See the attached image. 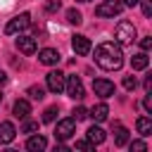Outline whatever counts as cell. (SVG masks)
<instances>
[{
	"mask_svg": "<svg viewBox=\"0 0 152 152\" xmlns=\"http://www.w3.org/2000/svg\"><path fill=\"white\" fill-rule=\"evenodd\" d=\"M66 21H69V24H74V26H78V24L83 21V17H81V12H78V10H74V7H71V10H66Z\"/></svg>",
	"mask_w": 152,
	"mask_h": 152,
	"instance_id": "obj_20",
	"label": "cell"
},
{
	"mask_svg": "<svg viewBox=\"0 0 152 152\" xmlns=\"http://www.w3.org/2000/svg\"><path fill=\"white\" fill-rule=\"evenodd\" d=\"M28 24H31V14H28V12H21V14H17L12 21H7L5 33H10V36H12V33H19V31H21V28H26Z\"/></svg>",
	"mask_w": 152,
	"mask_h": 152,
	"instance_id": "obj_6",
	"label": "cell"
},
{
	"mask_svg": "<svg viewBox=\"0 0 152 152\" xmlns=\"http://www.w3.org/2000/svg\"><path fill=\"white\" fill-rule=\"evenodd\" d=\"M14 135H17L14 124H12V121H2V124H0V142H2V145H7V142H12V140H14Z\"/></svg>",
	"mask_w": 152,
	"mask_h": 152,
	"instance_id": "obj_12",
	"label": "cell"
},
{
	"mask_svg": "<svg viewBox=\"0 0 152 152\" xmlns=\"http://www.w3.org/2000/svg\"><path fill=\"white\" fill-rule=\"evenodd\" d=\"M140 7H142V14L145 17H152V0H138Z\"/></svg>",
	"mask_w": 152,
	"mask_h": 152,
	"instance_id": "obj_25",
	"label": "cell"
},
{
	"mask_svg": "<svg viewBox=\"0 0 152 152\" xmlns=\"http://www.w3.org/2000/svg\"><path fill=\"white\" fill-rule=\"evenodd\" d=\"M76 150H93V142L90 140H78L76 142Z\"/></svg>",
	"mask_w": 152,
	"mask_h": 152,
	"instance_id": "obj_30",
	"label": "cell"
},
{
	"mask_svg": "<svg viewBox=\"0 0 152 152\" xmlns=\"http://www.w3.org/2000/svg\"><path fill=\"white\" fill-rule=\"evenodd\" d=\"M45 147H48V140H45L43 135L31 133V138L26 140V150H31V152H40V150H45Z\"/></svg>",
	"mask_w": 152,
	"mask_h": 152,
	"instance_id": "obj_14",
	"label": "cell"
},
{
	"mask_svg": "<svg viewBox=\"0 0 152 152\" xmlns=\"http://www.w3.org/2000/svg\"><path fill=\"white\" fill-rule=\"evenodd\" d=\"M14 45H17V50H21L24 55H33V52H36V38H31V36H19V38L14 40Z\"/></svg>",
	"mask_w": 152,
	"mask_h": 152,
	"instance_id": "obj_10",
	"label": "cell"
},
{
	"mask_svg": "<svg viewBox=\"0 0 152 152\" xmlns=\"http://www.w3.org/2000/svg\"><path fill=\"white\" fill-rule=\"evenodd\" d=\"M140 48H142V50H145V52H147V50H150V48H152V38H150V36H145V38H142V40H140Z\"/></svg>",
	"mask_w": 152,
	"mask_h": 152,
	"instance_id": "obj_31",
	"label": "cell"
},
{
	"mask_svg": "<svg viewBox=\"0 0 152 152\" xmlns=\"http://www.w3.org/2000/svg\"><path fill=\"white\" fill-rule=\"evenodd\" d=\"M76 133V119H62L57 126H55V140H69L71 135Z\"/></svg>",
	"mask_w": 152,
	"mask_h": 152,
	"instance_id": "obj_4",
	"label": "cell"
},
{
	"mask_svg": "<svg viewBox=\"0 0 152 152\" xmlns=\"http://www.w3.org/2000/svg\"><path fill=\"white\" fill-rule=\"evenodd\" d=\"M107 114H109V107H107L104 102H97V104L88 112V116H93L97 124H100V121H104V119H107Z\"/></svg>",
	"mask_w": 152,
	"mask_h": 152,
	"instance_id": "obj_16",
	"label": "cell"
},
{
	"mask_svg": "<svg viewBox=\"0 0 152 152\" xmlns=\"http://www.w3.org/2000/svg\"><path fill=\"white\" fill-rule=\"evenodd\" d=\"M114 83L112 81H107V78H95L93 81V93L97 95V97H102V100H107V97H112L114 95Z\"/></svg>",
	"mask_w": 152,
	"mask_h": 152,
	"instance_id": "obj_7",
	"label": "cell"
},
{
	"mask_svg": "<svg viewBox=\"0 0 152 152\" xmlns=\"http://www.w3.org/2000/svg\"><path fill=\"white\" fill-rule=\"evenodd\" d=\"M45 83H48V90L50 93H62L64 90V74L62 71H48V76H45Z\"/></svg>",
	"mask_w": 152,
	"mask_h": 152,
	"instance_id": "obj_8",
	"label": "cell"
},
{
	"mask_svg": "<svg viewBox=\"0 0 152 152\" xmlns=\"http://www.w3.org/2000/svg\"><path fill=\"white\" fill-rule=\"evenodd\" d=\"M142 107H145V112H147V114H152V97H150V93L145 95V100H142Z\"/></svg>",
	"mask_w": 152,
	"mask_h": 152,
	"instance_id": "obj_29",
	"label": "cell"
},
{
	"mask_svg": "<svg viewBox=\"0 0 152 152\" xmlns=\"http://www.w3.org/2000/svg\"><path fill=\"white\" fill-rule=\"evenodd\" d=\"M121 10H124V5H121V2L107 0V2H102V5H97V7H95V14H97V17H102V19H107V17H116V14H121Z\"/></svg>",
	"mask_w": 152,
	"mask_h": 152,
	"instance_id": "obj_5",
	"label": "cell"
},
{
	"mask_svg": "<svg viewBox=\"0 0 152 152\" xmlns=\"http://www.w3.org/2000/svg\"><path fill=\"white\" fill-rule=\"evenodd\" d=\"M150 88H152V76L145 78V93H150Z\"/></svg>",
	"mask_w": 152,
	"mask_h": 152,
	"instance_id": "obj_32",
	"label": "cell"
},
{
	"mask_svg": "<svg viewBox=\"0 0 152 152\" xmlns=\"http://www.w3.org/2000/svg\"><path fill=\"white\" fill-rule=\"evenodd\" d=\"M71 50H74L76 55H88V52H90V40H88L86 36H74V38H71Z\"/></svg>",
	"mask_w": 152,
	"mask_h": 152,
	"instance_id": "obj_11",
	"label": "cell"
},
{
	"mask_svg": "<svg viewBox=\"0 0 152 152\" xmlns=\"http://www.w3.org/2000/svg\"><path fill=\"white\" fill-rule=\"evenodd\" d=\"M28 97H31V100H43V97H45V90H43L40 86H31V88H28Z\"/></svg>",
	"mask_w": 152,
	"mask_h": 152,
	"instance_id": "obj_21",
	"label": "cell"
},
{
	"mask_svg": "<svg viewBox=\"0 0 152 152\" xmlns=\"http://www.w3.org/2000/svg\"><path fill=\"white\" fill-rule=\"evenodd\" d=\"M59 57H62V55H59L55 48H43V50L38 52V62H40V64H48V66L57 64V62H59Z\"/></svg>",
	"mask_w": 152,
	"mask_h": 152,
	"instance_id": "obj_9",
	"label": "cell"
},
{
	"mask_svg": "<svg viewBox=\"0 0 152 152\" xmlns=\"http://www.w3.org/2000/svg\"><path fill=\"white\" fill-rule=\"evenodd\" d=\"M114 36H116V40L121 45H131L135 40V26H133V21H126V19L119 21L116 28H114Z\"/></svg>",
	"mask_w": 152,
	"mask_h": 152,
	"instance_id": "obj_2",
	"label": "cell"
},
{
	"mask_svg": "<svg viewBox=\"0 0 152 152\" xmlns=\"http://www.w3.org/2000/svg\"><path fill=\"white\" fill-rule=\"evenodd\" d=\"M135 86H138V83H135V76H126V78H124V88H126V90H135Z\"/></svg>",
	"mask_w": 152,
	"mask_h": 152,
	"instance_id": "obj_27",
	"label": "cell"
},
{
	"mask_svg": "<svg viewBox=\"0 0 152 152\" xmlns=\"http://www.w3.org/2000/svg\"><path fill=\"white\" fill-rule=\"evenodd\" d=\"M95 64L104 71H119L124 64V52L114 43H100L95 48Z\"/></svg>",
	"mask_w": 152,
	"mask_h": 152,
	"instance_id": "obj_1",
	"label": "cell"
},
{
	"mask_svg": "<svg viewBox=\"0 0 152 152\" xmlns=\"http://www.w3.org/2000/svg\"><path fill=\"white\" fill-rule=\"evenodd\" d=\"M124 5H128V7H133V5H138V0H124Z\"/></svg>",
	"mask_w": 152,
	"mask_h": 152,
	"instance_id": "obj_34",
	"label": "cell"
},
{
	"mask_svg": "<svg viewBox=\"0 0 152 152\" xmlns=\"http://www.w3.org/2000/svg\"><path fill=\"white\" fill-rule=\"evenodd\" d=\"M5 83H7V74H5V71H0V86H5Z\"/></svg>",
	"mask_w": 152,
	"mask_h": 152,
	"instance_id": "obj_33",
	"label": "cell"
},
{
	"mask_svg": "<svg viewBox=\"0 0 152 152\" xmlns=\"http://www.w3.org/2000/svg\"><path fill=\"white\" fill-rule=\"evenodd\" d=\"M64 90L71 100H83L86 97V90H83V83L78 76H64Z\"/></svg>",
	"mask_w": 152,
	"mask_h": 152,
	"instance_id": "obj_3",
	"label": "cell"
},
{
	"mask_svg": "<svg viewBox=\"0 0 152 152\" xmlns=\"http://www.w3.org/2000/svg\"><path fill=\"white\" fill-rule=\"evenodd\" d=\"M71 114H74V119H76V121H83V119L88 116V109H86V107H74V112H71Z\"/></svg>",
	"mask_w": 152,
	"mask_h": 152,
	"instance_id": "obj_24",
	"label": "cell"
},
{
	"mask_svg": "<svg viewBox=\"0 0 152 152\" xmlns=\"http://www.w3.org/2000/svg\"><path fill=\"white\" fill-rule=\"evenodd\" d=\"M21 133H38V121H24Z\"/></svg>",
	"mask_w": 152,
	"mask_h": 152,
	"instance_id": "obj_23",
	"label": "cell"
},
{
	"mask_svg": "<svg viewBox=\"0 0 152 152\" xmlns=\"http://www.w3.org/2000/svg\"><path fill=\"white\" fill-rule=\"evenodd\" d=\"M126 142H128V131H126L121 124H116V126H114V145L121 147V145H126Z\"/></svg>",
	"mask_w": 152,
	"mask_h": 152,
	"instance_id": "obj_18",
	"label": "cell"
},
{
	"mask_svg": "<svg viewBox=\"0 0 152 152\" xmlns=\"http://www.w3.org/2000/svg\"><path fill=\"white\" fill-rule=\"evenodd\" d=\"M0 102H2V95H0Z\"/></svg>",
	"mask_w": 152,
	"mask_h": 152,
	"instance_id": "obj_36",
	"label": "cell"
},
{
	"mask_svg": "<svg viewBox=\"0 0 152 152\" xmlns=\"http://www.w3.org/2000/svg\"><path fill=\"white\" fill-rule=\"evenodd\" d=\"M147 64H150V57H147V52H145V50L131 57V66H133L135 71H142V69H147Z\"/></svg>",
	"mask_w": 152,
	"mask_h": 152,
	"instance_id": "obj_15",
	"label": "cell"
},
{
	"mask_svg": "<svg viewBox=\"0 0 152 152\" xmlns=\"http://www.w3.org/2000/svg\"><path fill=\"white\" fill-rule=\"evenodd\" d=\"M57 10H59V0H50L45 5V12H57Z\"/></svg>",
	"mask_w": 152,
	"mask_h": 152,
	"instance_id": "obj_28",
	"label": "cell"
},
{
	"mask_svg": "<svg viewBox=\"0 0 152 152\" xmlns=\"http://www.w3.org/2000/svg\"><path fill=\"white\" fill-rule=\"evenodd\" d=\"M135 128H138V133H140V135H150V133H152V119L140 116V119L135 121Z\"/></svg>",
	"mask_w": 152,
	"mask_h": 152,
	"instance_id": "obj_19",
	"label": "cell"
},
{
	"mask_svg": "<svg viewBox=\"0 0 152 152\" xmlns=\"http://www.w3.org/2000/svg\"><path fill=\"white\" fill-rule=\"evenodd\" d=\"M78 2H90V0H78Z\"/></svg>",
	"mask_w": 152,
	"mask_h": 152,
	"instance_id": "obj_35",
	"label": "cell"
},
{
	"mask_svg": "<svg viewBox=\"0 0 152 152\" xmlns=\"http://www.w3.org/2000/svg\"><path fill=\"white\" fill-rule=\"evenodd\" d=\"M12 114H14L17 119H28V114H31V104H28V100H17L14 107H12Z\"/></svg>",
	"mask_w": 152,
	"mask_h": 152,
	"instance_id": "obj_13",
	"label": "cell"
},
{
	"mask_svg": "<svg viewBox=\"0 0 152 152\" xmlns=\"http://www.w3.org/2000/svg\"><path fill=\"white\" fill-rule=\"evenodd\" d=\"M86 135H88V140H90L93 145H100V142H104V138H107V135H104V131H102L100 126H90Z\"/></svg>",
	"mask_w": 152,
	"mask_h": 152,
	"instance_id": "obj_17",
	"label": "cell"
},
{
	"mask_svg": "<svg viewBox=\"0 0 152 152\" xmlns=\"http://www.w3.org/2000/svg\"><path fill=\"white\" fill-rule=\"evenodd\" d=\"M57 112H59V109H57V104H52V107H48V109L43 112V121H45V124H50V121H55V116H57Z\"/></svg>",
	"mask_w": 152,
	"mask_h": 152,
	"instance_id": "obj_22",
	"label": "cell"
},
{
	"mask_svg": "<svg viewBox=\"0 0 152 152\" xmlns=\"http://www.w3.org/2000/svg\"><path fill=\"white\" fill-rule=\"evenodd\" d=\"M145 150H147V145L142 140H133L131 142V152H145Z\"/></svg>",
	"mask_w": 152,
	"mask_h": 152,
	"instance_id": "obj_26",
	"label": "cell"
}]
</instances>
